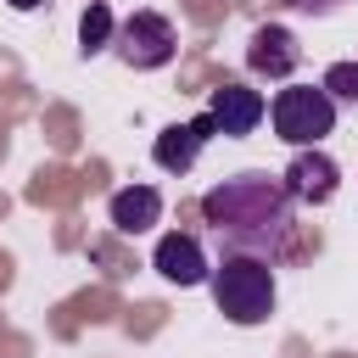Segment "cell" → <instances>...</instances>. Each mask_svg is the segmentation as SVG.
Returning <instances> with one entry per match:
<instances>
[{
  "mask_svg": "<svg viewBox=\"0 0 358 358\" xmlns=\"http://www.w3.org/2000/svg\"><path fill=\"white\" fill-rule=\"evenodd\" d=\"M201 224L224 241V252H257L280 263L291 252V190L268 173H235L201 196Z\"/></svg>",
  "mask_w": 358,
  "mask_h": 358,
  "instance_id": "6da1fadb",
  "label": "cell"
},
{
  "mask_svg": "<svg viewBox=\"0 0 358 358\" xmlns=\"http://www.w3.org/2000/svg\"><path fill=\"white\" fill-rule=\"evenodd\" d=\"M213 302L229 324H263L274 313V263L257 252H224L213 263Z\"/></svg>",
  "mask_w": 358,
  "mask_h": 358,
  "instance_id": "7a4b0ae2",
  "label": "cell"
},
{
  "mask_svg": "<svg viewBox=\"0 0 358 358\" xmlns=\"http://www.w3.org/2000/svg\"><path fill=\"white\" fill-rule=\"evenodd\" d=\"M268 117H274V134L285 140V145H319L330 129H336V95L319 84H291V90H280L274 95V106H268Z\"/></svg>",
  "mask_w": 358,
  "mask_h": 358,
  "instance_id": "3957f363",
  "label": "cell"
},
{
  "mask_svg": "<svg viewBox=\"0 0 358 358\" xmlns=\"http://www.w3.org/2000/svg\"><path fill=\"white\" fill-rule=\"evenodd\" d=\"M112 45H117V56L129 62V67H162V62H173V22L162 17V11H134L117 34H112Z\"/></svg>",
  "mask_w": 358,
  "mask_h": 358,
  "instance_id": "277c9868",
  "label": "cell"
},
{
  "mask_svg": "<svg viewBox=\"0 0 358 358\" xmlns=\"http://www.w3.org/2000/svg\"><path fill=\"white\" fill-rule=\"evenodd\" d=\"M213 134H218L213 112H196L190 123H168V129L157 134L151 157H157V168H162V173H190V168H196V157H201V145H207Z\"/></svg>",
  "mask_w": 358,
  "mask_h": 358,
  "instance_id": "5b68a950",
  "label": "cell"
},
{
  "mask_svg": "<svg viewBox=\"0 0 358 358\" xmlns=\"http://www.w3.org/2000/svg\"><path fill=\"white\" fill-rule=\"evenodd\" d=\"M280 185L291 190V201H313V207H324V201L336 196V185H341V168H336L319 145H302V151L291 157V168H285Z\"/></svg>",
  "mask_w": 358,
  "mask_h": 358,
  "instance_id": "8992f818",
  "label": "cell"
},
{
  "mask_svg": "<svg viewBox=\"0 0 358 358\" xmlns=\"http://www.w3.org/2000/svg\"><path fill=\"white\" fill-rule=\"evenodd\" d=\"M207 112H213V123H218V134H229V140H241V134H252V129L263 123V112H268V101H263L257 90H246V84H218V90L207 95Z\"/></svg>",
  "mask_w": 358,
  "mask_h": 358,
  "instance_id": "52a82bcc",
  "label": "cell"
},
{
  "mask_svg": "<svg viewBox=\"0 0 358 358\" xmlns=\"http://www.w3.org/2000/svg\"><path fill=\"white\" fill-rule=\"evenodd\" d=\"M151 268L168 285H201V280H213V263H207V252H201L196 235H162L157 252H151Z\"/></svg>",
  "mask_w": 358,
  "mask_h": 358,
  "instance_id": "ba28073f",
  "label": "cell"
},
{
  "mask_svg": "<svg viewBox=\"0 0 358 358\" xmlns=\"http://www.w3.org/2000/svg\"><path fill=\"white\" fill-rule=\"evenodd\" d=\"M296 62H302V45H296V34H291V28H280V22L252 28V45H246V67H252V73L291 78V73H296Z\"/></svg>",
  "mask_w": 358,
  "mask_h": 358,
  "instance_id": "9c48e42d",
  "label": "cell"
},
{
  "mask_svg": "<svg viewBox=\"0 0 358 358\" xmlns=\"http://www.w3.org/2000/svg\"><path fill=\"white\" fill-rule=\"evenodd\" d=\"M112 229L117 235H145L157 218H162V196L151 190V185H123V190H112Z\"/></svg>",
  "mask_w": 358,
  "mask_h": 358,
  "instance_id": "30bf717a",
  "label": "cell"
},
{
  "mask_svg": "<svg viewBox=\"0 0 358 358\" xmlns=\"http://www.w3.org/2000/svg\"><path fill=\"white\" fill-rule=\"evenodd\" d=\"M106 45H112V11L95 0V6L78 17V50H84V56H95V50H106Z\"/></svg>",
  "mask_w": 358,
  "mask_h": 358,
  "instance_id": "8fae6325",
  "label": "cell"
},
{
  "mask_svg": "<svg viewBox=\"0 0 358 358\" xmlns=\"http://www.w3.org/2000/svg\"><path fill=\"white\" fill-rule=\"evenodd\" d=\"M324 90H330L336 101H358V62H336V67L324 73Z\"/></svg>",
  "mask_w": 358,
  "mask_h": 358,
  "instance_id": "7c38bea8",
  "label": "cell"
},
{
  "mask_svg": "<svg viewBox=\"0 0 358 358\" xmlns=\"http://www.w3.org/2000/svg\"><path fill=\"white\" fill-rule=\"evenodd\" d=\"M291 6H302V11H330L336 0H291Z\"/></svg>",
  "mask_w": 358,
  "mask_h": 358,
  "instance_id": "4fadbf2b",
  "label": "cell"
},
{
  "mask_svg": "<svg viewBox=\"0 0 358 358\" xmlns=\"http://www.w3.org/2000/svg\"><path fill=\"white\" fill-rule=\"evenodd\" d=\"M11 6H17V11H34V6H45V0H11Z\"/></svg>",
  "mask_w": 358,
  "mask_h": 358,
  "instance_id": "5bb4252c",
  "label": "cell"
}]
</instances>
